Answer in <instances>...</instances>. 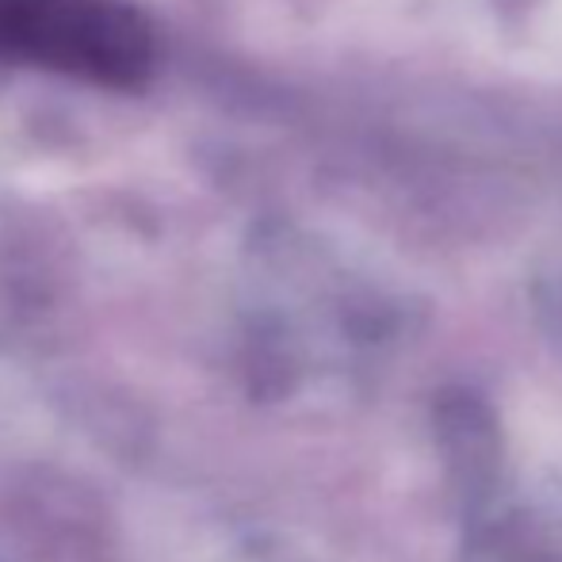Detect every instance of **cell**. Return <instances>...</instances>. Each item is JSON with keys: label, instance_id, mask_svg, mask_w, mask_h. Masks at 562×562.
Listing matches in <instances>:
<instances>
[{"label": "cell", "instance_id": "1", "mask_svg": "<svg viewBox=\"0 0 562 562\" xmlns=\"http://www.w3.org/2000/svg\"><path fill=\"white\" fill-rule=\"evenodd\" d=\"M0 58L97 85H138L149 23L123 0H0Z\"/></svg>", "mask_w": 562, "mask_h": 562}]
</instances>
